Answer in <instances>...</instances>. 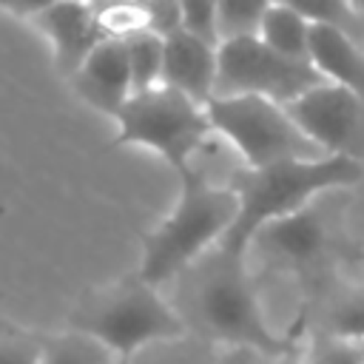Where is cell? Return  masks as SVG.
I'll return each instance as SVG.
<instances>
[{
  "label": "cell",
  "mask_w": 364,
  "mask_h": 364,
  "mask_svg": "<svg viewBox=\"0 0 364 364\" xmlns=\"http://www.w3.org/2000/svg\"><path fill=\"white\" fill-rule=\"evenodd\" d=\"M168 287L171 296L165 299L188 336L213 347H256L267 353H293L301 347L296 338L279 336L267 324L245 253L216 245L176 273Z\"/></svg>",
  "instance_id": "obj_1"
},
{
  "label": "cell",
  "mask_w": 364,
  "mask_h": 364,
  "mask_svg": "<svg viewBox=\"0 0 364 364\" xmlns=\"http://www.w3.org/2000/svg\"><path fill=\"white\" fill-rule=\"evenodd\" d=\"M361 176L364 168L353 156L282 159L264 168L239 165L228 179V188L239 196V216L219 245L247 256L250 239L264 225L301 210L327 191H347Z\"/></svg>",
  "instance_id": "obj_2"
},
{
  "label": "cell",
  "mask_w": 364,
  "mask_h": 364,
  "mask_svg": "<svg viewBox=\"0 0 364 364\" xmlns=\"http://www.w3.org/2000/svg\"><path fill=\"white\" fill-rule=\"evenodd\" d=\"M347 191H327L301 210L264 225L247 247V262H259V273L293 276L304 299L353 262L355 247L344 230Z\"/></svg>",
  "instance_id": "obj_3"
},
{
  "label": "cell",
  "mask_w": 364,
  "mask_h": 364,
  "mask_svg": "<svg viewBox=\"0 0 364 364\" xmlns=\"http://www.w3.org/2000/svg\"><path fill=\"white\" fill-rule=\"evenodd\" d=\"M179 176V199L168 219L142 239V262L139 276L162 287L188 264H193L202 253L216 247L239 216V196L213 185L196 168H185Z\"/></svg>",
  "instance_id": "obj_4"
},
{
  "label": "cell",
  "mask_w": 364,
  "mask_h": 364,
  "mask_svg": "<svg viewBox=\"0 0 364 364\" xmlns=\"http://www.w3.org/2000/svg\"><path fill=\"white\" fill-rule=\"evenodd\" d=\"M68 330L100 341L119 361L156 341L188 336L159 287L148 284L139 273L85 293L68 316Z\"/></svg>",
  "instance_id": "obj_5"
},
{
  "label": "cell",
  "mask_w": 364,
  "mask_h": 364,
  "mask_svg": "<svg viewBox=\"0 0 364 364\" xmlns=\"http://www.w3.org/2000/svg\"><path fill=\"white\" fill-rule=\"evenodd\" d=\"M114 119L117 145L154 148L176 173L185 171L199 148L213 136L205 105L168 85L134 91Z\"/></svg>",
  "instance_id": "obj_6"
},
{
  "label": "cell",
  "mask_w": 364,
  "mask_h": 364,
  "mask_svg": "<svg viewBox=\"0 0 364 364\" xmlns=\"http://www.w3.org/2000/svg\"><path fill=\"white\" fill-rule=\"evenodd\" d=\"M208 119L216 136H222L247 168H264L282 159H324L316 142L290 119L284 105L264 97H213Z\"/></svg>",
  "instance_id": "obj_7"
},
{
  "label": "cell",
  "mask_w": 364,
  "mask_h": 364,
  "mask_svg": "<svg viewBox=\"0 0 364 364\" xmlns=\"http://www.w3.org/2000/svg\"><path fill=\"white\" fill-rule=\"evenodd\" d=\"M321 82V74L310 63L290 60L259 37L225 40L216 48L213 97H264L287 105Z\"/></svg>",
  "instance_id": "obj_8"
},
{
  "label": "cell",
  "mask_w": 364,
  "mask_h": 364,
  "mask_svg": "<svg viewBox=\"0 0 364 364\" xmlns=\"http://www.w3.org/2000/svg\"><path fill=\"white\" fill-rule=\"evenodd\" d=\"M284 111L324 154L358 159L364 148V100L353 91L321 82L287 102Z\"/></svg>",
  "instance_id": "obj_9"
},
{
  "label": "cell",
  "mask_w": 364,
  "mask_h": 364,
  "mask_svg": "<svg viewBox=\"0 0 364 364\" xmlns=\"http://www.w3.org/2000/svg\"><path fill=\"white\" fill-rule=\"evenodd\" d=\"M48 40L54 43V63L57 68L71 80L77 68L85 63V57L111 37L102 26L100 9L94 3H77V0H60L48 11H43L34 20Z\"/></svg>",
  "instance_id": "obj_10"
},
{
  "label": "cell",
  "mask_w": 364,
  "mask_h": 364,
  "mask_svg": "<svg viewBox=\"0 0 364 364\" xmlns=\"http://www.w3.org/2000/svg\"><path fill=\"white\" fill-rule=\"evenodd\" d=\"M74 91L97 111L117 117L134 94V77L122 37H105L71 77Z\"/></svg>",
  "instance_id": "obj_11"
},
{
  "label": "cell",
  "mask_w": 364,
  "mask_h": 364,
  "mask_svg": "<svg viewBox=\"0 0 364 364\" xmlns=\"http://www.w3.org/2000/svg\"><path fill=\"white\" fill-rule=\"evenodd\" d=\"M307 333H321L364 344V276L344 270L307 296Z\"/></svg>",
  "instance_id": "obj_12"
},
{
  "label": "cell",
  "mask_w": 364,
  "mask_h": 364,
  "mask_svg": "<svg viewBox=\"0 0 364 364\" xmlns=\"http://www.w3.org/2000/svg\"><path fill=\"white\" fill-rule=\"evenodd\" d=\"M216 48L219 46L185 28L168 34L162 57V85L182 91L199 105H208L216 88Z\"/></svg>",
  "instance_id": "obj_13"
},
{
  "label": "cell",
  "mask_w": 364,
  "mask_h": 364,
  "mask_svg": "<svg viewBox=\"0 0 364 364\" xmlns=\"http://www.w3.org/2000/svg\"><path fill=\"white\" fill-rule=\"evenodd\" d=\"M310 65L321 74L324 82L353 91L364 100V46L336 28L310 26V46H307Z\"/></svg>",
  "instance_id": "obj_14"
},
{
  "label": "cell",
  "mask_w": 364,
  "mask_h": 364,
  "mask_svg": "<svg viewBox=\"0 0 364 364\" xmlns=\"http://www.w3.org/2000/svg\"><path fill=\"white\" fill-rule=\"evenodd\" d=\"M264 46H270L273 51L290 57V60H307V46H310V23L304 17H299L293 9L273 3L262 20V28L256 34Z\"/></svg>",
  "instance_id": "obj_15"
},
{
  "label": "cell",
  "mask_w": 364,
  "mask_h": 364,
  "mask_svg": "<svg viewBox=\"0 0 364 364\" xmlns=\"http://www.w3.org/2000/svg\"><path fill=\"white\" fill-rule=\"evenodd\" d=\"M134 91H145L154 85H162V57H165V37L151 28H136L122 34Z\"/></svg>",
  "instance_id": "obj_16"
},
{
  "label": "cell",
  "mask_w": 364,
  "mask_h": 364,
  "mask_svg": "<svg viewBox=\"0 0 364 364\" xmlns=\"http://www.w3.org/2000/svg\"><path fill=\"white\" fill-rule=\"evenodd\" d=\"M287 9H293L299 17H304L310 26L336 28L353 37L355 43H364V20L353 0H273Z\"/></svg>",
  "instance_id": "obj_17"
},
{
  "label": "cell",
  "mask_w": 364,
  "mask_h": 364,
  "mask_svg": "<svg viewBox=\"0 0 364 364\" xmlns=\"http://www.w3.org/2000/svg\"><path fill=\"white\" fill-rule=\"evenodd\" d=\"M40 364H119V358L100 341L65 330L60 336H43Z\"/></svg>",
  "instance_id": "obj_18"
},
{
  "label": "cell",
  "mask_w": 364,
  "mask_h": 364,
  "mask_svg": "<svg viewBox=\"0 0 364 364\" xmlns=\"http://www.w3.org/2000/svg\"><path fill=\"white\" fill-rule=\"evenodd\" d=\"M125 364H216V347L196 336H179L139 350Z\"/></svg>",
  "instance_id": "obj_19"
},
{
  "label": "cell",
  "mask_w": 364,
  "mask_h": 364,
  "mask_svg": "<svg viewBox=\"0 0 364 364\" xmlns=\"http://www.w3.org/2000/svg\"><path fill=\"white\" fill-rule=\"evenodd\" d=\"M273 0H219L216 6V37L219 43L236 37H256Z\"/></svg>",
  "instance_id": "obj_20"
},
{
  "label": "cell",
  "mask_w": 364,
  "mask_h": 364,
  "mask_svg": "<svg viewBox=\"0 0 364 364\" xmlns=\"http://www.w3.org/2000/svg\"><path fill=\"white\" fill-rule=\"evenodd\" d=\"M304 364H364V344L321 333H307Z\"/></svg>",
  "instance_id": "obj_21"
},
{
  "label": "cell",
  "mask_w": 364,
  "mask_h": 364,
  "mask_svg": "<svg viewBox=\"0 0 364 364\" xmlns=\"http://www.w3.org/2000/svg\"><path fill=\"white\" fill-rule=\"evenodd\" d=\"M43 336L0 324V364H40Z\"/></svg>",
  "instance_id": "obj_22"
},
{
  "label": "cell",
  "mask_w": 364,
  "mask_h": 364,
  "mask_svg": "<svg viewBox=\"0 0 364 364\" xmlns=\"http://www.w3.org/2000/svg\"><path fill=\"white\" fill-rule=\"evenodd\" d=\"M179 6V17H182V28L219 46L216 37V6L219 0H176Z\"/></svg>",
  "instance_id": "obj_23"
},
{
  "label": "cell",
  "mask_w": 364,
  "mask_h": 364,
  "mask_svg": "<svg viewBox=\"0 0 364 364\" xmlns=\"http://www.w3.org/2000/svg\"><path fill=\"white\" fill-rule=\"evenodd\" d=\"M216 364H304V344L293 353H267L256 347H216Z\"/></svg>",
  "instance_id": "obj_24"
},
{
  "label": "cell",
  "mask_w": 364,
  "mask_h": 364,
  "mask_svg": "<svg viewBox=\"0 0 364 364\" xmlns=\"http://www.w3.org/2000/svg\"><path fill=\"white\" fill-rule=\"evenodd\" d=\"M54 3H60V0H0V9L3 11H11V14H17V17H31V20H37L43 11H48Z\"/></svg>",
  "instance_id": "obj_25"
},
{
  "label": "cell",
  "mask_w": 364,
  "mask_h": 364,
  "mask_svg": "<svg viewBox=\"0 0 364 364\" xmlns=\"http://www.w3.org/2000/svg\"><path fill=\"white\" fill-rule=\"evenodd\" d=\"M77 3H97V0H77Z\"/></svg>",
  "instance_id": "obj_26"
},
{
  "label": "cell",
  "mask_w": 364,
  "mask_h": 364,
  "mask_svg": "<svg viewBox=\"0 0 364 364\" xmlns=\"http://www.w3.org/2000/svg\"><path fill=\"white\" fill-rule=\"evenodd\" d=\"M119 364H125V361H119Z\"/></svg>",
  "instance_id": "obj_27"
}]
</instances>
